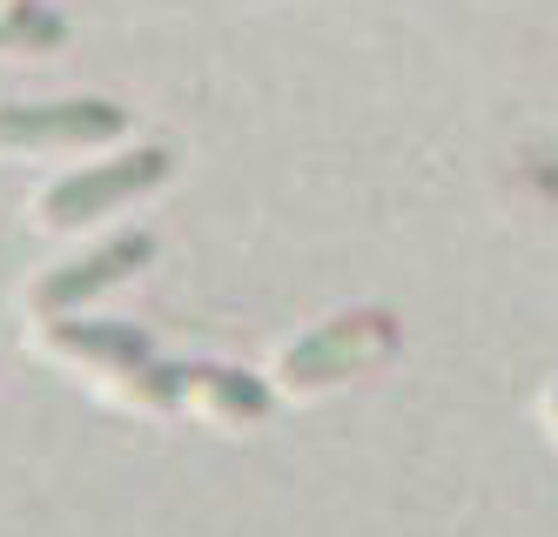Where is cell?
Returning a JSON list of instances; mask_svg holds the SVG:
<instances>
[{
    "mask_svg": "<svg viewBox=\"0 0 558 537\" xmlns=\"http://www.w3.org/2000/svg\"><path fill=\"white\" fill-rule=\"evenodd\" d=\"M34 343H41L48 363H61L68 377H82L108 403H129V410H175L182 403V377L148 356V343L135 337V329H114V322H48Z\"/></svg>",
    "mask_w": 558,
    "mask_h": 537,
    "instance_id": "cell-1",
    "label": "cell"
},
{
    "mask_svg": "<svg viewBox=\"0 0 558 537\" xmlns=\"http://www.w3.org/2000/svg\"><path fill=\"white\" fill-rule=\"evenodd\" d=\"M390 350H397V322L384 309H350V316H330L324 329H310L303 343H290L269 363V383L283 396H324L350 383L356 369H377Z\"/></svg>",
    "mask_w": 558,
    "mask_h": 537,
    "instance_id": "cell-2",
    "label": "cell"
},
{
    "mask_svg": "<svg viewBox=\"0 0 558 537\" xmlns=\"http://www.w3.org/2000/svg\"><path fill=\"white\" fill-rule=\"evenodd\" d=\"M162 175H169V155H162V148L108 155L101 169L54 182L41 202H34V222L54 229V235H61V229H88V222H101V216H114V209H129V202H135V195H148Z\"/></svg>",
    "mask_w": 558,
    "mask_h": 537,
    "instance_id": "cell-3",
    "label": "cell"
},
{
    "mask_svg": "<svg viewBox=\"0 0 558 537\" xmlns=\"http://www.w3.org/2000/svg\"><path fill=\"white\" fill-rule=\"evenodd\" d=\"M129 121L108 101H54V108H0V155H88L108 148Z\"/></svg>",
    "mask_w": 558,
    "mask_h": 537,
    "instance_id": "cell-4",
    "label": "cell"
},
{
    "mask_svg": "<svg viewBox=\"0 0 558 537\" xmlns=\"http://www.w3.org/2000/svg\"><path fill=\"white\" fill-rule=\"evenodd\" d=\"M148 263V235H114L108 249H95V256H82V263H68V269H54V276H41L27 289V316H41V322H61L82 296H101L108 282H122V276H135Z\"/></svg>",
    "mask_w": 558,
    "mask_h": 537,
    "instance_id": "cell-5",
    "label": "cell"
},
{
    "mask_svg": "<svg viewBox=\"0 0 558 537\" xmlns=\"http://www.w3.org/2000/svg\"><path fill=\"white\" fill-rule=\"evenodd\" d=\"M175 377H182V403L203 424H216V430H250V424H263V390L243 377V369L195 363V369H175Z\"/></svg>",
    "mask_w": 558,
    "mask_h": 537,
    "instance_id": "cell-6",
    "label": "cell"
},
{
    "mask_svg": "<svg viewBox=\"0 0 558 537\" xmlns=\"http://www.w3.org/2000/svg\"><path fill=\"white\" fill-rule=\"evenodd\" d=\"M48 40H54L48 21H34V14H0V54H27V48L41 54Z\"/></svg>",
    "mask_w": 558,
    "mask_h": 537,
    "instance_id": "cell-7",
    "label": "cell"
},
{
    "mask_svg": "<svg viewBox=\"0 0 558 537\" xmlns=\"http://www.w3.org/2000/svg\"><path fill=\"white\" fill-rule=\"evenodd\" d=\"M538 424H545V437L558 443V383H545V396H538Z\"/></svg>",
    "mask_w": 558,
    "mask_h": 537,
    "instance_id": "cell-8",
    "label": "cell"
},
{
    "mask_svg": "<svg viewBox=\"0 0 558 537\" xmlns=\"http://www.w3.org/2000/svg\"><path fill=\"white\" fill-rule=\"evenodd\" d=\"M0 14H34V0H0Z\"/></svg>",
    "mask_w": 558,
    "mask_h": 537,
    "instance_id": "cell-9",
    "label": "cell"
}]
</instances>
